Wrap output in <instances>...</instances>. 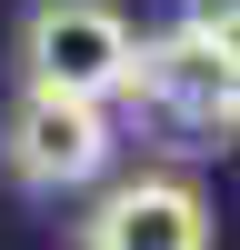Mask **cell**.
<instances>
[{
	"mask_svg": "<svg viewBox=\"0 0 240 250\" xmlns=\"http://www.w3.org/2000/svg\"><path fill=\"white\" fill-rule=\"evenodd\" d=\"M80 250H210V200L180 170H140L100 190V210L80 220Z\"/></svg>",
	"mask_w": 240,
	"mask_h": 250,
	"instance_id": "4",
	"label": "cell"
},
{
	"mask_svg": "<svg viewBox=\"0 0 240 250\" xmlns=\"http://www.w3.org/2000/svg\"><path fill=\"white\" fill-rule=\"evenodd\" d=\"M130 90H150L180 130L230 140V120H240V90H230V30H190V20H180V30L140 40V80H130Z\"/></svg>",
	"mask_w": 240,
	"mask_h": 250,
	"instance_id": "3",
	"label": "cell"
},
{
	"mask_svg": "<svg viewBox=\"0 0 240 250\" xmlns=\"http://www.w3.org/2000/svg\"><path fill=\"white\" fill-rule=\"evenodd\" d=\"M20 70L50 100H100V110H110L140 80V30L110 0H40V10L20 20Z\"/></svg>",
	"mask_w": 240,
	"mask_h": 250,
	"instance_id": "1",
	"label": "cell"
},
{
	"mask_svg": "<svg viewBox=\"0 0 240 250\" xmlns=\"http://www.w3.org/2000/svg\"><path fill=\"white\" fill-rule=\"evenodd\" d=\"M120 150L110 110L100 100H50V90H20L10 130H0V160H10L20 190H80V180H100Z\"/></svg>",
	"mask_w": 240,
	"mask_h": 250,
	"instance_id": "2",
	"label": "cell"
}]
</instances>
